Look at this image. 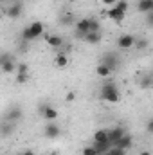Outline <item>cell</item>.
<instances>
[{
	"label": "cell",
	"instance_id": "30bf717a",
	"mask_svg": "<svg viewBox=\"0 0 153 155\" xmlns=\"http://www.w3.org/2000/svg\"><path fill=\"white\" fill-rule=\"evenodd\" d=\"M24 116V112H22V108L18 107V105H15V107H11L9 110H7V114H5V121H11V123H16V121H20Z\"/></svg>",
	"mask_w": 153,
	"mask_h": 155
},
{
	"label": "cell",
	"instance_id": "e575fe53",
	"mask_svg": "<svg viewBox=\"0 0 153 155\" xmlns=\"http://www.w3.org/2000/svg\"><path fill=\"white\" fill-rule=\"evenodd\" d=\"M139 155H151V153H150L148 150H144V152H141V153H139Z\"/></svg>",
	"mask_w": 153,
	"mask_h": 155
},
{
	"label": "cell",
	"instance_id": "5bb4252c",
	"mask_svg": "<svg viewBox=\"0 0 153 155\" xmlns=\"http://www.w3.org/2000/svg\"><path fill=\"white\" fill-rule=\"evenodd\" d=\"M115 146H117V148H122V150H130V148L133 146V137H132L130 134H126L121 141L115 143Z\"/></svg>",
	"mask_w": 153,
	"mask_h": 155
},
{
	"label": "cell",
	"instance_id": "8fae6325",
	"mask_svg": "<svg viewBox=\"0 0 153 155\" xmlns=\"http://www.w3.org/2000/svg\"><path fill=\"white\" fill-rule=\"evenodd\" d=\"M124 135H126V132H124L122 126H115V128H112V130H108V137H110V143H112L114 146H115V143L121 141Z\"/></svg>",
	"mask_w": 153,
	"mask_h": 155
},
{
	"label": "cell",
	"instance_id": "44dd1931",
	"mask_svg": "<svg viewBox=\"0 0 153 155\" xmlns=\"http://www.w3.org/2000/svg\"><path fill=\"white\" fill-rule=\"evenodd\" d=\"M114 144L112 143H94V148L97 150V153L99 155H103V153H106L110 148H112Z\"/></svg>",
	"mask_w": 153,
	"mask_h": 155
},
{
	"label": "cell",
	"instance_id": "8d00e7d4",
	"mask_svg": "<svg viewBox=\"0 0 153 155\" xmlns=\"http://www.w3.org/2000/svg\"><path fill=\"white\" fill-rule=\"evenodd\" d=\"M69 2H76V0H69Z\"/></svg>",
	"mask_w": 153,
	"mask_h": 155
},
{
	"label": "cell",
	"instance_id": "d590c367",
	"mask_svg": "<svg viewBox=\"0 0 153 155\" xmlns=\"http://www.w3.org/2000/svg\"><path fill=\"white\" fill-rule=\"evenodd\" d=\"M47 155H58V152H50V153H47Z\"/></svg>",
	"mask_w": 153,
	"mask_h": 155
},
{
	"label": "cell",
	"instance_id": "4dcf8cb0",
	"mask_svg": "<svg viewBox=\"0 0 153 155\" xmlns=\"http://www.w3.org/2000/svg\"><path fill=\"white\" fill-rule=\"evenodd\" d=\"M146 130H148L150 134H153V119H150V121L146 123Z\"/></svg>",
	"mask_w": 153,
	"mask_h": 155
},
{
	"label": "cell",
	"instance_id": "8992f818",
	"mask_svg": "<svg viewBox=\"0 0 153 155\" xmlns=\"http://www.w3.org/2000/svg\"><path fill=\"white\" fill-rule=\"evenodd\" d=\"M22 11H24V5H22V2L20 0H15L7 9H5V15L9 16V18H13V20H16V18H20L22 16Z\"/></svg>",
	"mask_w": 153,
	"mask_h": 155
},
{
	"label": "cell",
	"instance_id": "3957f363",
	"mask_svg": "<svg viewBox=\"0 0 153 155\" xmlns=\"http://www.w3.org/2000/svg\"><path fill=\"white\" fill-rule=\"evenodd\" d=\"M135 43H137V38L133 35H121L117 38V47L121 51H128V49H135Z\"/></svg>",
	"mask_w": 153,
	"mask_h": 155
},
{
	"label": "cell",
	"instance_id": "e0dca14e",
	"mask_svg": "<svg viewBox=\"0 0 153 155\" xmlns=\"http://www.w3.org/2000/svg\"><path fill=\"white\" fill-rule=\"evenodd\" d=\"M54 65H56L58 69L67 67V65H69V56H67V54H63V52H58V54H56V58H54Z\"/></svg>",
	"mask_w": 153,
	"mask_h": 155
},
{
	"label": "cell",
	"instance_id": "d6986e66",
	"mask_svg": "<svg viewBox=\"0 0 153 155\" xmlns=\"http://www.w3.org/2000/svg\"><path fill=\"white\" fill-rule=\"evenodd\" d=\"M0 67H2V72H4V74H11V72H15V71H16L18 63H15V58H13V60H9V61L2 63Z\"/></svg>",
	"mask_w": 153,
	"mask_h": 155
},
{
	"label": "cell",
	"instance_id": "52a82bcc",
	"mask_svg": "<svg viewBox=\"0 0 153 155\" xmlns=\"http://www.w3.org/2000/svg\"><path fill=\"white\" fill-rule=\"evenodd\" d=\"M106 16H108L110 20H114L115 24H121V22L126 18V11H122L121 7L114 5V7H110V9L106 11Z\"/></svg>",
	"mask_w": 153,
	"mask_h": 155
},
{
	"label": "cell",
	"instance_id": "4fadbf2b",
	"mask_svg": "<svg viewBox=\"0 0 153 155\" xmlns=\"http://www.w3.org/2000/svg\"><path fill=\"white\" fill-rule=\"evenodd\" d=\"M137 11L139 13H153V0H139L137 2Z\"/></svg>",
	"mask_w": 153,
	"mask_h": 155
},
{
	"label": "cell",
	"instance_id": "ac0fdd59",
	"mask_svg": "<svg viewBox=\"0 0 153 155\" xmlns=\"http://www.w3.org/2000/svg\"><path fill=\"white\" fill-rule=\"evenodd\" d=\"M16 128V123H11V121H4L2 123V135L4 137H9Z\"/></svg>",
	"mask_w": 153,
	"mask_h": 155
},
{
	"label": "cell",
	"instance_id": "2e32d148",
	"mask_svg": "<svg viewBox=\"0 0 153 155\" xmlns=\"http://www.w3.org/2000/svg\"><path fill=\"white\" fill-rule=\"evenodd\" d=\"M112 72H114V71H112L108 65H105V63H97V67H96V74L99 78H108Z\"/></svg>",
	"mask_w": 153,
	"mask_h": 155
},
{
	"label": "cell",
	"instance_id": "7402d4cb",
	"mask_svg": "<svg viewBox=\"0 0 153 155\" xmlns=\"http://www.w3.org/2000/svg\"><path fill=\"white\" fill-rule=\"evenodd\" d=\"M90 33H101V22L97 18H90Z\"/></svg>",
	"mask_w": 153,
	"mask_h": 155
},
{
	"label": "cell",
	"instance_id": "7c38bea8",
	"mask_svg": "<svg viewBox=\"0 0 153 155\" xmlns=\"http://www.w3.org/2000/svg\"><path fill=\"white\" fill-rule=\"evenodd\" d=\"M45 41H47V45L52 47V49H60V47L63 45V38H61L60 35H45Z\"/></svg>",
	"mask_w": 153,
	"mask_h": 155
},
{
	"label": "cell",
	"instance_id": "cb8c5ba5",
	"mask_svg": "<svg viewBox=\"0 0 153 155\" xmlns=\"http://www.w3.org/2000/svg\"><path fill=\"white\" fill-rule=\"evenodd\" d=\"M105 155H126V150H122V148H117V146H112L108 152Z\"/></svg>",
	"mask_w": 153,
	"mask_h": 155
},
{
	"label": "cell",
	"instance_id": "7a4b0ae2",
	"mask_svg": "<svg viewBox=\"0 0 153 155\" xmlns=\"http://www.w3.org/2000/svg\"><path fill=\"white\" fill-rule=\"evenodd\" d=\"M41 35H45V33H43V24H41L40 20H34L33 24H29L27 27H24V31H22V40L31 41V40H36L38 36H41Z\"/></svg>",
	"mask_w": 153,
	"mask_h": 155
},
{
	"label": "cell",
	"instance_id": "277c9868",
	"mask_svg": "<svg viewBox=\"0 0 153 155\" xmlns=\"http://www.w3.org/2000/svg\"><path fill=\"white\" fill-rule=\"evenodd\" d=\"M43 135H45L47 139H58V137L61 135V128H60V124L54 123V121H49V123L45 124V128H43Z\"/></svg>",
	"mask_w": 153,
	"mask_h": 155
},
{
	"label": "cell",
	"instance_id": "4316f807",
	"mask_svg": "<svg viewBox=\"0 0 153 155\" xmlns=\"http://www.w3.org/2000/svg\"><path fill=\"white\" fill-rule=\"evenodd\" d=\"M16 72H29V65H27V63H18Z\"/></svg>",
	"mask_w": 153,
	"mask_h": 155
},
{
	"label": "cell",
	"instance_id": "d4e9b609",
	"mask_svg": "<svg viewBox=\"0 0 153 155\" xmlns=\"http://www.w3.org/2000/svg\"><path fill=\"white\" fill-rule=\"evenodd\" d=\"M81 155H99V153H97V150H96L94 144H92V146H85L83 152H81Z\"/></svg>",
	"mask_w": 153,
	"mask_h": 155
},
{
	"label": "cell",
	"instance_id": "ba28073f",
	"mask_svg": "<svg viewBox=\"0 0 153 155\" xmlns=\"http://www.w3.org/2000/svg\"><path fill=\"white\" fill-rule=\"evenodd\" d=\"M76 33L77 36L85 38L88 33H90V18H81L76 22Z\"/></svg>",
	"mask_w": 153,
	"mask_h": 155
},
{
	"label": "cell",
	"instance_id": "f1b7e54d",
	"mask_svg": "<svg viewBox=\"0 0 153 155\" xmlns=\"http://www.w3.org/2000/svg\"><path fill=\"white\" fill-rule=\"evenodd\" d=\"M115 5H117V7H121L122 11H128V2H126V0H119Z\"/></svg>",
	"mask_w": 153,
	"mask_h": 155
},
{
	"label": "cell",
	"instance_id": "9c48e42d",
	"mask_svg": "<svg viewBox=\"0 0 153 155\" xmlns=\"http://www.w3.org/2000/svg\"><path fill=\"white\" fill-rule=\"evenodd\" d=\"M40 114L43 116L45 121H54V119H58V110L52 108L50 105H41V107H40Z\"/></svg>",
	"mask_w": 153,
	"mask_h": 155
},
{
	"label": "cell",
	"instance_id": "6da1fadb",
	"mask_svg": "<svg viewBox=\"0 0 153 155\" xmlns=\"http://www.w3.org/2000/svg\"><path fill=\"white\" fill-rule=\"evenodd\" d=\"M99 97L106 103H119L121 99V92L117 88L115 83H105L101 88H99Z\"/></svg>",
	"mask_w": 153,
	"mask_h": 155
},
{
	"label": "cell",
	"instance_id": "d6a6232c",
	"mask_svg": "<svg viewBox=\"0 0 153 155\" xmlns=\"http://www.w3.org/2000/svg\"><path fill=\"white\" fill-rule=\"evenodd\" d=\"M148 25H153V13H148Z\"/></svg>",
	"mask_w": 153,
	"mask_h": 155
},
{
	"label": "cell",
	"instance_id": "484cf974",
	"mask_svg": "<svg viewBox=\"0 0 153 155\" xmlns=\"http://www.w3.org/2000/svg\"><path fill=\"white\" fill-rule=\"evenodd\" d=\"M146 47H148V41H146V40H137V43H135V49L142 51V49H146Z\"/></svg>",
	"mask_w": 153,
	"mask_h": 155
},
{
	"label": "cell",
	"instance_id": "9a60e30c",
	"mask_svg": "<svg viewBox=\"0 0 153 155\" xmlns=\"http://www.w3.org/2000/svg\"><path fill=\"white\" fill-rule=\"evenodd\" d=\"M94 143H110V137H108V130H96L94 132Z\"/></svg>",
	"mask_w": 153,
	"mask_h": 155
},
{
	"label": "cell",
	"instance_id": "836d02e7",
	"mask_svg": "<svg viewBox=\"0 0 153 155\" xmlns=\"http://www.w3.org/2000/svg\"><path fill=\"white\" fill-rule=\"evenodd\" d=\"M22 155H36V153H34V150H24Z\"/></svg>",
	"mask_w": 153,
	"mask_h": 155
},
{
	"label": "cell",
	"instance_id": "f546056e",
	"mask_svg": "<svg viewBox=\"0 0 153 155\" xmlns=\"http://www.w3.org/2000/svg\"><path fill=\"white\" fill-rule=\"evenodd\" d=\"M65 99H67V101H74V99H76V92H72V90H70V92L65 96Z\"/></svg>",
	"mask_w": 153,
	"mask_h": 155
},
{
	"label": "cell",
	"instance_id": "ffe728a7",
	"mask_svg": "<svg viewBox=\"0 0 153 155\" xmlns=\"http://www.w3.org/2000/svg\"><path fill=\"white\" fill-rule=\"evenodd\" d=\"M83 40H85L86 43H90V45H96V43H99V41L103 40V35H101V33H88Z\"/></svg>",
	"mask_w": 153,
	"mask_h": 155
},
{
	"label": "cell",
	"instance_id": "5b68a950",
	"mask_svg": "<svg viewBox=\"0 0 153 155\" xmlns=\"http://www.w3.org/2000/svg\"><path fill=\"white\" fill-rule=\"evenodd\" d=\"M119 56L115 54V52H106V54H103L101 56V60H99V63H105V65H108L112 71H117L119 69Z\"/></svg>",
	"mask_w": 153,
	"mask_h": 155
},
{
	"label": "cell",
	"instance_id": "83f0119b",
	"mask_svg": "<svg viewBox=\"0 0 153 155\" xmlns=\"http://www.w3.org/2000/svg\"><path fill=\"white\" fill-rule=\"evenodd\" d=\"M9 60H13V56H11L9 52H4V54L0 56V65H2V63H5V61H9Z\"/></svg>",
	"mask_w": 153,
	"mask_h": 155
},
{
	"label": "cell",
	"instance_id": "603a6c76",
	"mask_svg": "<svg viewBox=\"0 0 153 155\" xmlns=\"http://www.w3.org/2000/svg\"><path fill=\"white\" fill-rule=\"evenodd\" d=\"M15 81H16L18 85H24V83H27V81H29V72H16Z\"/></svg>",
	"mask_w": 153,
	"mask_h": 155
},
{
	"label": "cell",
	"instance_id": "1f68e13d",
	"mask_svg": "<svg viewBox=\"0 0 153 155\" xmlns=\"http://www.w3.org/2000/svg\"><path fill=\"white\" fill-rule=\"evenodd\" d=\"M101 2H103L105 5H112V7H114V5L117 4V2H119V0H101Z\"/></svg>",
	"mask_w": 153,
	"mask_h": 155
}]
</instances>
